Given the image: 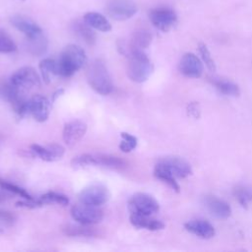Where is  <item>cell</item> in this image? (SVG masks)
Segmentation results:
<instances>
[{
  "label": "cell",
  "instance_id": "1",
  "mask_svg": "<svg viewBox=\"0 0 252 252\" xmlns=\"http://www.w3.org/2000/svg\"><path fill=\"white\" fill-rule=\"evenodd\" d=\"M87 63L84 49L75 44L67 45L57 61V73L62 77H71Z\"/></svg>",
  "mask_w": 252,
  "mask_h": 252
},
{
  "label": "cell",
  "instance_id": "2",
  "mask_svg": "<svg viewBox=\"0 0 252 252\" xmlns=\"http://www.w3.org/2000/svg\"><path fill=\"white\" fill-rule=\"evenodd\" d=\"M86 77L90 87L101 95L109 94L113 84L104 63L98 59L92 61L86 70Z\"/></svg>",
  "mask_w": 252,
  "mask_h": 252
},
{
  "label": "cell",
  "instance_id": "3",
  "mask_svg": "<svg viewBox=\"0 0 252 252\" xmlns=\"http://www.w3.org/2000/svg\"><path fill=\"white\" fill-rule=\"evenodd\" d=\"M127 64V76L128 78L136 83H143L149 79L153 73L154 66L144 52L141 49H130L128 54Z\"/></svg>",
  "mask_w": 252,
  "mask_h": 252
},
{
  "label": "cell",
  "instance_id": "4",
  "mask_svg": "<svg viewBox=\"0 0 252 252\" xmlns=\"http://www.w3.org/2000/svg\"><path fill=\"white\" fill-rule=\"evenodd\" d=\"M128 206L131 214L143 216H152L159 210L158 201L152 195L142 192L132 195L129 199Z\"/></svg>",
  "mask_w": 252,
  "mask_h": 252
},
{
  "label": "cell",
  "instance_id": "5",
  "mask_svg": "<svg viewBox=\"0 0 252 252\" xmlns=\"http://www.w3.org/2000/svg\"><path fill=\"white\" fill-rule=\"evenodd\" d=\"M110 198L109 190L102 184H93L83 189L79 194V201L82 204L99 207L105 204Z\"/></svg>",
  "mask_w": 252,
  "mask_h": 252
},
{
  "label": "cell",
  "instance_id": "6",
  "mask_svg": "<svg viewBox=\"0 0 252 252\" xmlns=\"http://www.w3.org/2000/svg\"><path fill=\"white\" fill-rule=\"evenodd\" d=\"M138 11L133 0H109L106 4L107 15L115 21H126Z\"/></svg>",
  "mask_w": 252,
  "mask_h": 252
},
{
  "label": "cell",
  "instance_id": "7",
  "mask_svg": "<svg viewBox=\"0 0 252 252\" xmlns=\"http://www.w3.org/2000/svg\"><path fill=\"white\" fill-rule=\"evenodd\" d=\"M71 216L73 220L81 224L89 225L98 223L103 219V213L98 207L82 204L72 207Z\"/></svg>",
  "mask_w": 252,
  "mask_h": 252
},
{
  "label": "cell",
  "instance_id": "8",
  "mask_svg": "<svg viewBox=\"0 0 252 252\" xmlns=\"http://www.w3.org/2000/svg\"><path fill=\"white\" fill-rule=\"evenodd\" d=\"M150 20L154 27L161 32H168L176 23L177 16L175 12L169 8H156L149 14Z\"/></svg>",
  "mask_w": 252,
  "mask_h": 252
},
{
  "label": "cell",
  "instance_id": "9",
  "mask_svg": "<svg viewBox=\"0 0 252 252\" xmlns=\"http://www.w3.org/2000/svg\"><path fill=\"white\" fill-rule=\"evenodd\" d=\"M10 81L22 90L40 86V78L37 72L31 66H25L17 70L12 75Z\"/></svg>",
  "mask_w": 252,
  "mask_h": 252
},
{
  "label": "cell",
  "instance_id": "10",
  "mask_svg": "<svg viewBox=\"0 0 252 252\" xmlns=\"http://www.w3.org/2000/svg\"><path fill=\"white\" fill-rule=\"evenodd\" d=\"M50 101L41 94H35L29 99V113L37 122L47 120L50 113Z\"/></svg>",
  "mask_w": 252,
  "mask_h": 252
},
{
  "label": "cell",
  "instance_id": "11",
  "mask_svg": "<svg viewBox=\"0 0 252 252\" xmlns=\"http://www.w3.org/2000/svg\"><path fill=\"white\" fill-rule=\"evenodd\" d=\"M181 74L188 78H199L203 74V62L194 53H185L179 63Z\"/></svg>",
  "mask_w": 252,
  "mask_h": 252
},
{
  "label": "cell",
  "instance_id": "12",
  "mask_svg": "<svg viewBox=\"0 0 252 252\" xmlns=\"http://www.w3.org/2000/svg\"><path fill=\"white\" fill-rule=\"evenodd\" d=\"M87 124L82 120H72L64 125L63 140L67 146H74L86 134Z\"/></svg>",
  "mask_w": 252,
  "mask_h": 252
},
{
  "label": "cell",
  "instance_id": "13",
  "mask_svg": "<svg viewBox=\"0 0 252 252\" xmlns=\"http://www.w3.org/2000/svg\"><path fill=\"white\" fill-rule=\"evenodd\" d=\"M30 151L39 158H41L44 161H55L60 159L64 153L65 149L59 144H49L44 147L37 145V144H32L31 145Z\"/></svg>",
  "mask_w": 252,
  "mask_h": 252
},
{
  "label": "cell",
  "instance_id": "14",
  "mask_svg": "<svg viewBox=\"0 0 252 252\" xmlns=\"http://www.w3.org/2000/svg\"><path fill=\"white\" fill-rule=\"evenodd\" d=\"M165 168H167L176 178H185L192 174L190 164L181 158L167 157L158 161Z\"/></svg>",
  "mask_w": 252,
  "mask_h": 252
},
{
  "label": "cell",
  "instance_id": "15",
  "mask_svg": "<svg viewBox=\"0 0 252 252\" xmlns=\"http://www.w3.org/2000/svg\"><path fill=\"white\" fill-rule=\"evenodd\" d=\"M184 227L187 231L203 239H210L216 234L214 226L205 220L198 219L189 220L184 223Z\"/></svg>",
  "mask_w": 252,
  "mask_h": 252
},
{
  "label": "cell",
  "instance_id": "16",
  "mask_svg": "<svg viewBox=\"0 0 252 252\" xmlns=\"http://www.w3.org/2000/svg\"><path fill=\"white\" fill-rule=\"evenodd\" d=\"M205 206L208 211L218 219H227L231 214L230 206L223 200L215 196L205 197Z\"/></svg>",
  "mask_w": 252,
  "mask_h": 252
},
{
  "label": "cell",
  "instance_id": "17",
  "mask_svg": "<svg viewBox=\"0 0 252 252\" xmlns=\"http://www.w3.org/2000/svg\"><path fill=\"white\" fill-rule=\"evenodd\" d=\"M11 24L20 32H22L27 37H32L42 33L41 29L32 20L25 17L16 15L10 19Z\"/></svg>",
  "mask_w": 252,
  "mask_h": 252
},
{
  "label": "cell",
  "instance_id": "18",
  "mask_svg": "<svg viewBox=\"0 0 252 252\" xmlns=\"http://www.w3.org/2000/svg\"><path fill=\"white\" fill-rule=\"evenodd\" d=\"M130 222L137 228H146L152 231L160 230L164 228V223L162 221L152 219L151 216L131 214Z\"/></svg>",
  "mask_w": 252,
  "mask_h": 252
},
{
  "label": "cell",
  "instance_id": "19",
  "mask_svg": "<svg viewBox=\"0 0 252 252\" xmlns=\"http://www.w3.org/2000/svg\"><path fill=\"white\" fill-rule=\"evenodd\" d=\"M84 21L93 29L99 32H109L111 30V25L108 20L101 14L96 12H88L84 16Z\"/></svg>",
  "mask_w": 252,
  "mask_h": 252
},
{
  "label": "cell",
  "instance_id": "20",
  "mask_svg": "<svg viewBox=\"0 0 252 252\" xmlns=\"http://www.w3.org/2000/svg\"><path fill=\"white\" fill-rule=\"evenodd\" d=\"M47 39L42 33L32 37H27V48L32 54L35 56L44 54L47 50Z\"/></svg>",
  "mask_w": 252,
  "mask_h": 252
},
{
  "label": "cell",
  "instance_id": "21",
  "mask_svg": "<svg viewBox=\"0 0 252 252\" xmlns=\"http://www.w3.org/2000/svg\"><path fill=\"white\" fill-rule=\"evenodd\" d=\"M154 174L158 179L166 183L175 192L178 193L180 191V186H179V184L177 183V181L175 179L176 177L167 168H165L162 164H160L159 162H158L156 164Z\"/></svg>",
  "mask_w": 252,
  "mask_h": 252
},
{
  "label": "cell",
  "instance_id": "22",
  "mask_svg": "<svg viewBox=\"0 0 252 252\" xmlns=\"http://www.w3.org/2000/svg\"><path fill=\"white\" fill-rule=\"evenodd\" d=\"M0 96L11 104L19 100L22 95V89L14 85L11 81L0 84Z\"/></svg>",
  "mask_w": 252,
  "mask_h": 252
},
{
  "label": "cell",
  "instance_id": "23",
  "mask_svg": "<svg viewBox=\"0 0 252 252\" xmlns=\"http://www.w3.org/2000/svg\"><path fill=\"white\" fill-rule=\"evenodd\" d=\"M74 31L75 33L81 38L83 39L86 43L93 45L95 42L96 36H95V32L93 31V28L90 27L85 21L81 22V21H76L74 23Z\"/></svg>",
  "mask_w": 252,
  "mask_h": 252
},
{
  "label": "cell",
  "instance_id": "24",
  "mask_svg": "<svg viewBox=\"0 0 252 252\" xmlns=\"http://www.w3.org/2000/svg\"><path fill=\"white\" fill-rule=\"evenodd\" d=\"M152 33L148 30H138L132 35L130 41V49H141L144 50L147 48L152 41Z\"/></svg>",
  "mask_w": 252,
  "mask_h": 252
},
{
  "label": "cell",
  "instance_id": "25",
  "mask_svg": "<svg viewBox=\"0 0 252 252\" xmlns=\"http://www.w3.org/2000/svg\"><path fill=\"white\" fill-rule=\"evenodd\" d=\"M211 83L215 86V88L222 94L229 95V96H237L240 94V90L238 86L230 81L224 79H218L213 78Z\"/></svg>",
  "mask_w": 252,
  "mask_h": 252
},
{
  "label": "cell",
  "instance_id": "26",
  "mask_svg": "<svg viewBox=\"0 0 252 252\" xmlns=\"http://www.w3.org/2000/svg\"><path fill=\"white\" fill-rule=\"evenodd\" d=\"M39 70L41 77L46 84H49L52 80V77L58 75L57 73V61L51 58L42 59L39 62Z\"/></svg>",
  "mask_w": 252,
  "mask_h": 252
},
{
  "label": "cell",
  "instance_id": "27",
  "mask_svg": "<svg viewBox=\"0 0 252 252\" xmlns=\"http://www.w3.org/2000/svg\"><path fill=\"white\" fill-rule=\"evenodd\" d=\"M233 196L242 208L247 209L249 203L252 202V187L248 185H237L233 189Z\"/></svg>",
  "mask_w": 252,
  "mask_h": 252
},
{
  "label": "cell",
  "instance_id": "28",
  "mask_svg": "<svg viewBox=\"0 0 252 252\" xmlns=\"http://www.w3.org/2000/svg\"><path fill=\"white\" fill-rule=\"evenodd\" d=\"M96 165H101L109 168H122L125 165V161L118 157L109 155H95Z\"/></svg>",
  "mask_w": 252,
  "mask_h": 252
},
{
  "label": "cell",
  "instance_id": "29",
  "mask_svg": "<svg viewBox=\"0 0 252 252\" xmlns=\"http://www.w3.org/2000/svg\"><path fill=\"white\" fill-rule=\"evenodd\" d=\"M40 202L44 204H59L62 206H66L69 203V199L66 195L56 193V192H47L39 197Z\"/></svg>",
  "mask_w": 252,
  "mask_h": 252
},
{
  "label": "cell",
  "instance_id": "30",
  "mask_svg": "<svg viewBox=\"0 0 252 252\" xmlns=\"http://www.w3.org/2000/svg\"><path fill=\"white\" fill-rule=\"evenodd\" d=\"M65 234L70 236H94L95 234L94 230L92 228H89L85 226V224L82 225H72L68 224L63 228Z\"/></svg>",
  "mask_w": 252,
  "mask_h": 252
},
{
  "label": "cell",
  "instance_id": "31",
  "mask_svg": "<svg viewBox=\"0 0 252 252\" xmlns=\"http://www.w3.org/2000/svg\"><path fill=\"white\" fill-rule=\"evenodd\" d=\"M95 164L96 165V158H95V155H90V154H84V155H80L75 157L72 160H71V165L73 168L78 169V168H82V167H86L89 165H93Z\"/></svg>",
  "mask_w": 252,
  "mask_h": 252
},
{
  "label": "cell",
  "instance_id": "32",
  "mask_svg": "<svg viewBox=\"0 0 252 252\" xmlns=\"http://www.w3.org/2000/svg\"><path fill=\"white\" fill-rule=\"evenodd\" d=\"M120 137L122 140L119 144V149L123 153H130L137 147L138 141L135 136H133L127 132H121Z\"/></svg>",
  "mask_w": 252,
  "mask_h": 252
},
{
  "label": "cell",
  "instance_id": "33",
  "mask_svg": "<svg viewBox=\"0 0 252 252\" xmlns=\"http://www.w3.org/2000/svg\"><path fill=\"white\" fill-rule=\"evenodd\" d=\"M0 187L7 192L14 193L16 195H19L20 197H23L24 199H32V197L25 189L13 184V183H9L5 180L0 179Z\"/></svg>",
  "mask_w": 252,
  "mask_h": 252
},
{
  "label": "cell",
  "instance_id": "34",
  "mask_svg": "<svg viewBox=\"0 0 252 252\" xmlns=\"http://www.w3.org/2000/svg\"><path fill=\"white\" fill-rule=\"evenodd\" d=\"M17 50L14 40L5 32H0V53H11Z\"/></svg>",
  "mask_w": 252,
  "mask_h": 252
},
{
  "label": "cell",
  "instance_id": "35",
  "mask_svg": "<svg viewBox=\"0 0 252 252\" xmlns=\"http://www.w3.org/2000/svg\"><path fill=\"white\" fill-rule=\"evenodd\" d=\"M198 49H199V52L201 54L202 60L205 63V65L207 66V68L212 72L216 71V63H215V61H214V59L211 55V52L209 51L208 47L206 46V44L200 43L199 46H198Z\"/></svg>",
  "mask_w": 252,
  "mask_h": 252
},
{
  "label": "cell",
  "instance_id": "36",
  "mask_svg": "<svg viewBox=\"0 0 252 252\" xmlns=\"http://www.w3.org/2000/svg\"><path fill=\"white\" fill-rule=\"evenodd\" d=\"M186 110H187V114L194 119H198L201 115V107L197 101L189 102L187 104Z\"/></svg>",
  "mask_w": 252,
  "mask_h": 252
},
{
  "label": "cell",
  "instance_id": "37",
  "mask_svg": "<svg viewBox=\"0 0 252 252\" xmlns=\"http://www.w3.org/2000/svg\"><path fill=\"white\" fill-rule=\"evenodd\" d=\"M43 204L40 202L39 199H25L24 201H18L16 203L17 207H23V208H28V209H34L41 207Z\"/></svg>",
  "mask_w": 252,
  "mask_h": 252
},
{
  "label": "cell",
  "instance_id": "38",
  "mask_svg": "<svg viewBox=\"0 0 252 252\" xmlns=\"http://www.w3.org/2000/svg\"><path fill=\"white\" fill-rule=\"evenodd\" d=\"M0 219L6 222H13L15 220V217L13 214H11L10 212L2 211V210H0Z\"/></svg>",
  "mask_w": 252,
  "mask_h": 252
},
{
  "label": "cell",
  "instance_id": "39",
  "mask_svg": "<svg viewBox=\"0 0 252 252\" xmlns=\"http://www.w3.org/2000/svg\"><path fill=\"white\" fill-rule=\"evenodd\" d=\"M63 94H64V89H59V90L55 91V92L53 93V94L51 95V102H54V101L57 99V97H59V96L62 95Z\"/></svg>",
  "mask_w": 252,
  "mask_h": 252
},
{
  "label": "cell",
  "instance_id": "40",
  "mask_svg": "<svg viewBox=\"0 0 252 252\" xmlns=\"http://www.w3.org/2000/svg\"><path fill=\"white\" fill-rule=\"evenodd\" d=\"M9 196L7 194H3V193H0V201H4L8 198Z\"/></svg>",
  "mask_w": 252,
  "mask_h": 252
},
{
  "label": "cell",
  "instance_id": "41",
  "mask_svg": "<svg viewBox=\"0 0 252 252\" xmlns=\"http://www.w3.org/2000/svg\"><path fill=\"white\" fill-rule=\"evenodd\" d=\"M1 232H2V230H1V229H0V233H1Z\"/></svg>",
  "mask_w": 252,
  "mask_h": 252
}]
</instances>
